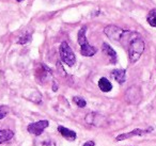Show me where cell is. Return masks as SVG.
I'll return each instance as SVG.
<instances>
[{"label": "cell", "mask_w": 156, "mask_h": 146, "mask_svg": "<svg viewBox=\"0 0 156 146\" xmlns=\"http://www.w3.org/2000/svg\"><path fill=\"white\" fill-rule=\"evenodd\" d=\"M102 50H103V52L108 57L109 60H110V62L112 63V64H115V63H117V54H115V51L108 45V44L103 43Z\"/></svg>", "instance_id": "11"}, {"label": "cell", "mask_w": 156, "mask_h": 146, "mask_svg": "<svg viewBox=\"0 0 156 146\" xmlns=\"http://www.w3.org/2000/svg\"><path fill=\"white\" fill-rule=\"evenodd\" d=\"M98 88L101 89V91L107 93L112 90V84H111V82L107 78H101L98 80Z\"/></svg>", "instance_id": "14"}, {"label": "cell", "mask_w": 156, "mask_h": 146, "mask_svg": "<svg viewBox=\"0 0 156 146\" xmlns=\"http://www.w3.org/2000/svg\"><path fill=\"white\" fill-rule=\"evenodd\" d=\"M147 20L150 26L156 28V9H153L149 12V14L147 16Z\"/></svg>", "instance_id": "15"}, {"label": "cell", "mask_w": 156, "mask_h": 146, "mask_svg": "<svg viewBox=\"0 0 156 146\" xmlns=\"http://www.w3.org/2000/svg\"><path fill=\"white\" fill-rule=\"evenodd\" d=\"M144 42L140 37V35L135 33L132 40L128 43V58L130 63H136L140 59L141 54L144 51Z\"/></svg>", "instance_id": "1"}, {"label": "cell", "mask_w": 156, "mask_h": 146, "mask_svg": "<svg viewBox=\"0 0 156 146\" xmlns=\"http://www.w3.org/2000/svg\"><path fill=\"white\" fill-rule=\"evenodd\" d=\"M40 146H56V144L52 141H44L43 143L40 144Z\"/></svg>", "instance_id": "19"}, {"label": "cell", "mask_w": 156, "mask_h": 146, "mask_svg": "<svg viewBox=\"0 0 156 146\" xmlns=\"http://www.w3.org/2000/svg\"><path fill=\"white\" fill-rule=\"evenodd\" d=\"M85 120H86V123H88V124H90V125L101 127V126H104L106 118L103 115H101V114L96 113V112H90L89 114L86 115Z\"/></svg>", "instance_id": "7"}, {"label": "cell", "mask_w": 156, "mask_h": 146, "mask_svg": "<svg viewBox=\"0 0 156 146\" xmlns=\"http://www.w3.org/2000/svg\"><path fill=\"white\" fill-rule=\"evenodd\" d=\"M73 101L76 103V105L78 106L79 108H85L86 105H87V103H86V100L83 98V97H79V96H75L73 98Z\"/></svg>", "instance_id": "16"}, {"label": "cell", "mask_w": 156, "mask_h": 146, "mask_svg": "<svg viewBox=\"0 0 156 146\" xmlns=\"http://www.w3.org/2000/svg\"><path fill=\"white\" fill-rule=\"evenodd\" d=\"M111 75L112 77L115 79V81L120 84H123L125 82V78H126V75H125V71L124 69H113L111 71Z\"/></svg>", "instance_id": "13"}, {"label": "cell", "mask_w": 156, "mask_h": 146, "mask_svg": "<svg viewBox=\"0 0 156 146\" xmlns=\"http://www.w3.org/2000/svg\"><path fill=\"white\" fill-rule=\"evenodd\" d=\"M152 127L147 129H134L133 131L130 132H127V133H123V134H120L115 137V141H123V140H126V139H129V137H137V135H143L145 133H149L152 131Z\"/></svg>", "instance_id": "9"}, {"label": "cell", "mask_w": 156, "mask_h": 146, "mask_svg": "<svg viewBox=\"0 0 156 146\" xmlns=\"http://www.w3.org/2000/svg\"><path fill=\"white\" fill-rule=\"evenodd\" d=\"M141 98H142V94H141L140 88H138V86H132L125 93L126 101L128 103H130V105H137V103H139Z\"/></svg>", "instance_id": "5"}, {"label": "cell", "mask_w": 156, "mask_h": 146, "mask_svg": "<svg viewBox=\"0 0 156 146\" xmlns=\"http://www.w3.org/2000/svg\"><path fill=\"white\" fill-rule=\"evenodd\" d=\"M14 137V132L10 129H0V144H5L11 141Z\"/></svg>", "instance_id": "12"}, {"label": "cell", "mask_w": 156, "mask_h": 146, "mask_svg": "<svg viewBox=\"0 0 156 146\" xmlns=\"http://www.w3.org/2000/svg\"><path fill=\"white\" fill-rule=\"evenodd\" d=\"M30 41H31V34H25V35H23V36L20 37V40H18L17 43L22 44V45H25V44L29 43Z\"/></svg>", "instance_id": "17"}, {"label": "cell", "mask_w": 156, "mask_h": 146, "mask_svg": "<svg viewBox=\"0 0 156 146\" xmlns=\"http://www.w3.org/2000/svg\"><path fill=\"white\" fill-rule=\"evenodd\" d=\"M125 31L126 30H123L122 28H120V27H118V26H115V25H109V26L105 27V29H104L105 34L110 40L115 41V42H121Z\"/></svg>", "instance_id": "4"}, {"label": "cell", "mask_w": 156, "mask_h": 146, "mask_svg": "<svg viewBox=\"0 0 156 146\" xmlns=\"http://www.w3.org/2000/svg\"><path fill=\"white\" fill-rule=\"evenodd\" d=\"M8 112H9V109L5 106H0V120H2L7 116Z\"/></svg>", "instance_id": "18"}, {"label": "cell", "mask_w": 156, "mask_h": 146, "mask_svg": "<svg viewBox=\"0 0 156 146\" xmlns=\"http://www.w3.org/2000/svg\"><path fill=\"white\" fill-rule=\"evenodd\" d=\"M58 131L65 140H67V141H75L76 137H77L75 131L71 130V129H69V128H65V127H63V126H58Z\"/></svg>", "instance_id": "10"}, {"label": "cell", "mask_w": 156, "mask_h": 146, "mask_svg": "<svg viewBox=\"0 0 156 146\" xmlns=\"http://www.w3.org/2000/svg\"><path fill=\"white\" fill-rule=\"evenodd\" d=\"M86 32H87V27L83 26L80 30L78 31L77 34L78 44L80 45V54L85 57H92L96 54V48H94L93 46L89 44L87 36H86Z\"/></svg>", "instance_id": "2"}, {"label": "cell", "mask_w": 156, "mask_h": 146, "mask_svg": "<svg viewBox=\"0 0 156 146\" xmlns=\"http://www.w3.org/2000/svg\"><path fill=\"white\" fill-rule=\"evenodd\" d=\"M48 125H49L48 120H39V122L31 123V124H29L28 127H27V130H28V132L31 133V134L40 135V134H42V133H43V131L45 130L46 128H47Z\"/></svg>", "instance_id": "6"}, {"label": "cell", "mask_w": 156, "mask_h": 146, "mask_svg": "<svg viewBox=\"0 0 156 146\" xmlns=\"http://www.w3.org/2000/svg\"><path fill=\"white\" fill-rule=\"evenodd\" d=\"M59 54H60V58L62 62H64L67 66H73L75 64L76 57L66 42L61 43L60 47H59Z\"/></svg>", "instance_id": "3"}, {"label": "cell", "mask_w": 156, "mask_h": 146, "mask_svg": "<svg viewBox=\"0 0 156 146\" xmlns=\"http://www.w3.org/2000/svg\"><path fill=\"white\" fill-rule=\"evenodd\" d=\"M83 146H95V142L94 141H88V142H86Z\"/></svg>", "instance_id": "20"}, {"label": "cell", "mask_w": 156, "mask_h": 146, "mask_svg": "<svg viewBox=\"0 0 156 146\" xmlns=\"http://www.w3.org/2000/svg\"><path fill=\"white\" fill-rule=\"evenodd\" d=\"M51 71L45 64L40 65V67L37 69V73H35V77L41 83H45L49 78H51Z\"/></svg>", "instance_id": "8"}, {"label": "cell", "mask_w": 156, "mask_h": 146, "mask_svg": "<svg viewBox=\"0 0 156 146\" xmlns=\"http://www.w3.org/2000/svg\"><path fill=\"white\" fill-rule=\"evenodd\" d=\"M16 1H18V2H22V1H24V0H16Z\"/></svg>", "instance_id": "21"}, {"label": "cell", "mask_w": 156, "mask_h": 146, "mask_svg": "<svg viewBox=\"0 0 156 146\" xmlns=\"http://www.w3.org/2000/svg\"><path fill=\"white\" fill-rule=\"evenodd\" d=\"M49 1H52V0H49Z\"/></svg>", "instance_id": "22"}]
</instances>
